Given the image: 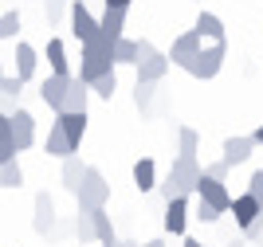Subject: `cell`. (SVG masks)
Returning a JSON list of instances; mask_svg holds the SVG:
<instances>
[{"label":"cell","mask_w":263,"mask_h":247,"mask_svg":"<svg viewBox=\"0 0 263 247\" xmlns=\"http://www.w3.org/2000/svg\"><path fill=\"white\" fill-rule=\"evenodd\" d=\"M252 141H255V145H263V126H259V129L252 134Z\"/></svg>","instance_id":"38"},{"label":"cell","mask_w":263,"mask_h":247,"mask_svg":"<svg viewBox=\"0 0 263 247\" xmlns=\"http://www.w3.org/2000/svg\"><path fill=\"white\" fill-rule=\"evenodd\" d=\"M252 149H255V141H252V134H248V138H224V145H220V157H224V161L232 165V169H236V165H243L248 161V157H252Z\"/></svg>","instance_id":"12"},{"label":"cell","mask_w":263,"mask_h":247,"mask_svg":"<svg viewBox=\"0 0 263 247\" xmlns=\"http://www.w3.org/2000/svg\"><path fill=\"white\" fill-rule=\"evenodd\" d=\"M114 71V40H106V35H95V40L83 43V55H79V79L83 83H95V79L110 75Z\"/></svg>","instance_id":"2"},{"label":"cell","mask_w":263,"mask_h":247,"mask_svg":"<svg viewBox=\"0 0 263 247\" xmlns=\"http://www.w3.org/2000/svg\"><path fill=\"white\" fill-rule=\"evenodd\" d=\"M134 184H138L142 193H154V188H157V165H154V157L134 161Z\"/></svg>","instance_id":"22"},{"label":"cell","mask_w":263,"mask_h":247,"mask_svg":"<svg viewBox=\"0 0 263 247\" xmlns=\"http://www.w3.org/2000/svg\"><path fill=\"white\" fill-rule=\"evenodd\" d=\"M248 196H252L255 204H259V212H263V169L252 173V181H248Z\"/></svg>","instance_id":"34"},{"label":"cell","mask_w":263,"mask_h":247,"mask_svg":"<svg viewBox=\"0 0 263 247\" xmlns=\"http://www.w3.org/2000/svg\"><path fill=\"white\" fill-rule=\"evenodd\" d=\"M181 247H204V243H200V239H185Z\"/></svg>","instance_id":"41"},{"label":"cell","mask_w":263,"mask_h":247,"mask_svg":"<svg viewBox=\"0 0 263 247\" xmlns=\"http://www.w3.org/2000/svg\"><path fill=\"white\" fill-rule=\"evenodd\" d=\"M87 98H90V86L83 83L79 75H71V83H67V98H63V110H59V114H87Z\"/></svg>","instance_id":"11"},{"label":"cell","mask_w":263,"mask_h":247,"mask_svg":"<svg viewBox=\"0 0 263 247\" xmlns=\"http://www.w3.org/2000/svg\"><path fill=\"white\" fill-rule=\"evenodd\" d=\"M114 67H138V40L122 35V40L114 43Z\"/></svg>","instance_id":"24"},{"label":"cell","mask_w":263,"mask_h":247,"mask_svg":"<svg viewBox=\"0 0 263 247\" xmlns=\"http://www.w3.org/2000/svg\"><path fill=\"white\" fill-rule=\"evenodd\" d=\"M197 220H204V224H216L220 212H216L212 204H204V200H197Z\"/></svg>","instance_id":"36"},{"label":"cell","mask_w":263,"mask_h":247,"mask_svg":"<svg viewBox=\"0 0 263 247\" xmlns=\"http://www.w3.org/2000/svg\"><path fill=\"white\" fill-rule=\"evenodd\" d=\"M169 55L157 51L149 40H138V83H161L169 75Z\"/></svg>","instance_id":"4"},{"label":"cell","mask_w":263,"mask_h":247,"mask_svg":"<svg viewBox=\"0 0 263 247\" xmlns=\"http://www.w3.org/2000/svg\"><path fill=\"white\" fill-rule=\"evenodd\" d=\"M232 216H236V224H240V232H248V227L255 224V220H259V204H255L252 196L243 193V196H232Z\"/></svg>","instance_id":"15"},{"label":"cell","mask_w":263,"mask_h":247,"mask_svg":"<svg viewBox=\"0 0 263 247\" xmlns=\"http://www.w3.org/2000/svg\"><path fill=\"white\" fill-rule=\"evenodd\" d=\"M16 32H20V12L12 8L0 16V40H16Z\"/></svg>","instance_id":"32"},{"label":"cell","mask_w":263,"mask_h":247,"mask_svg":"<svg viewBox=\"0 0 263 247\" xmlns=\"http://www.w3.org/2000/svg\"><path fill=\"white\" fill-rule=\"evenodd\" d=\"M75 200H79V212H99V208L110 204V184H106V177H102L95 165H87V177H83V184H79Z\"/></svg>","instance_id":"3"},{"label":"cell","mask_w":263,"mask_h":247,"mask_svg":"<svg viewBox=\"0 0 263 247\" xmlns=\"http://www.w3.org/2000/svg\"><path fill=\"white\" fill-rule=\"evenodd\" d=\"M102 247H114V243H102Z\"/></svg>","instance_id":"44"},{"label":"cell","mask_w":263,"mask_h":247,"mask_svg":"<svg viewBox=\"0 0 263 247\" xmlns=\"http://www.w3.org/2000/svg\"><path fill=\"white\" fill-rule=\"evenodd\" d=\"M20 184H24V169H20V161L0 165V188H20Z\"/></svg>","instance_id":"29"},{"label":"cell","mask_w":263,"mask_h":247,"mask_svg":"<svg viewBox=\"0 0 263 247\" xmlns=\"http://www.w3.org/2000/svg\"><path fill=\"white\" fill-rule=\"evenodd\" d=\"M228 169H232V165L224 161V157H216V161L204 165V177H212V181H228Z\"/></svg>","instance_id":"33"},{"label":"cell","mask_w":263,"mask_h":247,"mask_svg":"<svg viewBox=\"0 0 263 247\" xmlns=\"http://www.w3.org/2000/svg\"><path fill=\"white\" fill-rule=\"evenodd\" d=\"M67 83H71V79H63V75H47L44 83H40V98H44V102H47V106L55 110V114L63 110V98H67Z\"/></svg>","instance_id":"13"},{"label":"cell","mask_w":263,"mask_h":247,"mask_svg":"<svg viewBox=\"0 0 263 247\" xmlns=\"http://www.w3.org/2000/svg\"><path fill=\"white\" fill-rule=\"evenodd\" d=\"M44 153H51V157H71V153H79L71 141H67V134L59 129V122H51V129H47V141H44Z\"/></svg>","instance_id":"19"},{"label":"cell","mask_w":263,"mask_h":247,"mask_svg":"<svg viewBox=\"0 0 263 247\" xmlns=\"http://www.w3.org/2000/svg\"><path fill=\"white\" fill-rule=\"evenodd\" d=\"M200 47H204V40H200L197 32H181L173 40V47H169V63L181 67V71H189L193 67V59L200 55Z\"/></svg>","instance_id":"7"},{"label":"cell","mask_w":263,"mask_h":247,"mask_svg":"<svg viewBox=\"0 0 263 247\" xmlns=\"http://www.w3.org/2000/svg\"><path fill=\"white\" fill-rule=\"evenodd\" d=\"M197 145H200L197 129H189V126L177 129V157H197Z\"/></svg>","instance_id":"27"},{"label":"cell","mask_w":263,"mask_h":247,"mask_svg":"<svg viewBox=\"0 0 263 247\" xmlns=\"http://www.w3.org/2000/svg\"><path fill=\"white\" fill-rule=\"evenodd\" d=\"M0 79H4V67H0Z\"/></svg>","instance_id":"43"},{"label":"cell","mask_w":263,"mask_h":247,"mask_svg":"<svg viewBox=\"0 0 263 247\" xmlns=\"http://www.w3.org/2000/svg\"><path fill=\"white\" fill-rule=\"evenodd\" d=\"M90 220H95V239H99V243H118V236H114V224H110L106 208L90 212Z\"/></svg>","instance_id":"26"},{"label":"cell","mask_w":263,"mask_h":247,"mask_svg":"<svg viewBox=\"0 0 263 247\" xmlns=\"http://www.w3.org/2000/svg\"><path fill=\"white\" fill-rule=\"evenodd\" d=\"M99 32L106 35V40L118 43L122 35H126V12H122V8H106V12L99 16Z\"/></svg>","instance_id":"18"},{"label":"cell","mask_w":263,"mask_h":247,"mask_svg":"<svg viewBox=\"0 0 263 247\" xmlns=\"http://www.w3.org/2000/svg\"><path fill=\"white\" fill-rule=\"evenodd\" d=\"M32 227H35V236H47L55 227V204H51V196L40 193L35 196V216H32Z\"/></svg>","instance_id":"17"},{"label":"cell","mask_w":263,"mask_h":247,"mask_svg":"<svg viewBox=\"0 0 263 247\" xmlns=\"http://www.w3.org/2000/svg\"><path fill=\"white\" fill-rule=\"evenodd\" d=\"M200 177H204V165H200L197 157H173V165H169V173H165V181H157V193H161L165 200L189 196V193H197Z\"/></svg>","instance_id":"1"},{"label":"cell","mask_w":263,"mask_h":247,"mask_svg":"<svg viewBox=\"0 0 263 247\" xmlns=\"http://www.w3.org/2000/svg\"><path fill=\"white\" fill-rule=\"evenodd\" d=\"M83 177H87V165L79 161V153L63 157V188H67V193H79V184H83Z\"/></svg>","instance_id":"23"},{"label":"cell","mask_w":263,"mask_h":247,"mask_svg":"<svg viewBox=\"0 0 263 247\" xmlns=\"http://www.w3.org/2000/svg\"><path fill=\"white\" fill-rule=\"evenodd\" d=\"M16 141H12V129H8V114H0V165L16 161Z\"/></svg>","instance_id":"25"},{"label":"cell","mask_w":263,"mask_h":247,"mask_svg":"<svg viewBox=\"0 0 263 247\" xmlns=\"http://www.w3.org/2000/svg\"><path fill=\"white\" fill-rule=\"evenodd\" d=\"M67 12H71V8H67V0H47V24H59Z\"/></svg>","instance_id":"35"},{"label":"cell","mask_w":263,"mask_h":247,"mask_svg":"<svg viewBox=\"0 0 263 247\" xmlns=\"http://www.w3.org/2000/svg\"><path fill=\"white\" fill-rule=\"evenodd\" d=\"M55 122H59V129H63L67 134V141H71V145H83V138H87V114H55Z\"/></svg>","instance_id":"14"},{"label":"cell","mask_w":263,"mask_h":247,"mask_svg":"<svg viewBox=\"0 0 263 247\" xmlns=\"http://www.w3.org/2000/svg\"><path fill=\"white\" fill-rule=\"evenodd\" d=\"M8 129H12V141H16V149H32L35 145V118L28 114V110H16V114H8Z\"/></svg>","instance_id":"8"},{"label":"cell","mask_w":263,"mask_h":247,"mask_svg":"<svg viewBox=\"0 0 263 247\" xmlns=\"http://www.w3.org/2000/svg\"><path fill=\"white\" fill-rule=\"evenodd\" d=\"M114 90H118V75H114V71H110V75H102V79H95V83H90V94H99V98H114Z\"/></svg>","instance_id":"31"},{"label":"cell","mask_w":263,"mask_h":247,"mask_svg":"<svg viewBox=\"0 0 263 247\" xmlns=\"http://www.w3.org/2000/svg\"><path fill=\"white\" fill-rule=\"evenodd\" d=\"M67 20H71V35H75L79 43H87V40L99 35V16L87 8V0H75L71 12H67Z\"/></svg>","instance_id":"6"},{"label":"cell","mask_w":263,"mask_h":247,"mask_svg":"<svg viewBox=\"0 0 263 247\" xmlns=\"http://www.w3.org/2000/svg\"><path fill=\"white\" fill-rule=\"evenodd\" d=\"M47 67H51V75L71 79V59H67V43L63 40H47Z\"/></svg>","instance_id":"20"},{"label":"cell","mask_w":263,"mask_h":247,"mask_svg":"<svg viewBox=\"0 0 263 247\" xmlns=\"http://www.w3.org/2000/svg\"><path fill=\"white\" fill-rule=\"evenodd\" d=\"M228 247H243V239H232V243H228Z\"/></svg>","instance_id":"42"},{"label":"cell","mask_w":263,"mask_h":247,"mask_svg":"<svg viewBox=\"0 0 263 247\" xmlns=\"http://www.w3.org/2000/svg\"><path fill=\"white\" fill-rule=\"evenodd\" d=\"M114 247H142V243H130V239H118Z\"/></svg>","instance_id":"40"},{"label":"cell","mask_w":263,"mask_h":247,"mask_svg":"<svg viewBox=\"0 0 263 247\" xmlns=\"http://www.w3.org/2000/svg\"><path fill=\"white\" fill-rule=\"evenodd\" d=\"M134 0H106V8H122V12H130Z\"/></svg>","instance_id":"37"},{"label":"cell","mask_w":263,"mask_h":247,"mask_svg":"<svg viewBox=\"0 0 263 247\" xmlns=\"http://www.w3.org/2000/svg\"><path fill=\"white\" fill-rule=\"evenodd\" d=\"M154 94H157V83H138V86H134V102H138L142 114L154 110Z\"/></svg>","instance_id":"28"},{"label":"cell","mask_w":263,"mask_h":247,"mask_svg":"<svg viewBox=\"0 0 263 247\" xmlns=\"http://www.w3.org/2000/svg\"><path fill=\"white\" fill-rule=\"evenodd\" d=\"M193 32H197L200 40H209V43H224V20H220L216 12H200L197 24H193Z\"/></svg>","instance_id":"16"},{"label":"cell","mask_w":263,"mask_h":247,"mask_svg":"<svg viewBox=\"0 0 263 247\" xmlns=\"http://www.w3.org/2000/svg\"><path fill=\"white\" fill-rule=\"evenodd\" d=\"M35 67H40V51H35L32 43H16V75L28 83L35 75Z\"/></svg>","instance_id":"21"},{"label":"cell","mask_w":263,"mask_h":247,"mask_svg":"<svg viewBox=\"0 0 263 247\" xmlns=\"http://www.w3.org/2000/svg\"><path fill=\"white\" fill-rule=\"evenodd\" d=\"M197 196L204 200V204H212L220 216L224 212H232V193L224 188V181H212V177H200V184H197Z\"/></svg>","instance_id":"9"},{"label":"cell","mask_w":263,"mask_h":247,"mask_svg":"<svg viewBox=\"0 0 263 247\" xmlns=\"http://www.w3.org/2000/svg\"><path fill=\"white\" fill-rule=\"evenodd\" d=\"M165 232L169 236H185L189 227V196H173V200H165Z\"/></svg>","instance_id":"10"},{"label":"cell","mask_w":263,"mask_h":247,"mask_svg":"<svg viewBox=\"0 0 263 247\" xmlns=\"http://www.w3.org/2000/svg\"><path fill=\"white\" fill-rule=\"evenodd\" d=\"M71 232H75L79 243H90V239H95V220H90V212H79L75 224H71Z\"/></svg>","instance_id":"30"},{"label":"cell","mask_w":263,"mask_h":247,"mask_svg":"<svg viewBox=\"0 0 263 247\" xmlns=\"http://www.w3.org/2000/svg\"><path fill=\"white\" fill-rule=\"evenodd\" d=\"M142 247H165V239H145Z\"/></svg>","instance_id":"39"},{"label":"cell","mask_w":263,"mask_h":247,"mask_svg":"<svg viewBox=\"0 0 263 247\" xmlns=\"http://www.w3.org/2000/svg\"><path fill=\"white\" fill-rule=\"evenodd\" d=\"M224 55H228L224 43H209V47H200V55L193 59V67H189V75H193V79H216L220 67H224Z\"/></svg>","instance_id":"5"}]
</instances>
